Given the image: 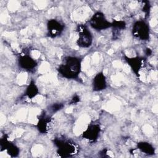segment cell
<instances>
[{
    "instance_id": "6da1fadb",
    "label": "cell",
    "mask_w": 158,
    "mask_h": 158,
    "mask_svg": "<svg viewBox=\"0 0 158 158\" xmlns=\"http://www.w3.org/2000/svg\"><path fill=\"white\" fill-rule=\"evenodd\" d=\"M81 70V59L80 57L72 56L65 57L57 68L59 73L67 79L77 78Z\"/></svg>"
},
{
    "instance_id": "7a4b0ae2",
    "label": "cell",
    "mask_w": 158,
    "mask_h": 158,
    "mask_svg": "<svg viewBox=\"0 0 158 158\" xmlns=\"http://www.w3.org/2000/svg\"><path fill=\"white\" fill-rule=\"evenodd\" d=\"M53 143L57 148V154L61 157H72L79 151V146L73 141L64 137H56Z\"/></svg>"
},
{
    "instance_id": "3957f363",
    "label": "cell",
    "mask_w": 158,
    "mask_h": 158,
    "mask_svg": "<svg viewBox=\"0 0 158 158\" xmlns=\"http://www.w3.org/2000/svg\"><path fill=\"white\" fill-rule=\"evenodd\" d=\"M78 38L76 41L77 45L81 48H89L93 41V37L91 32L85 25H78L77 27Z\"/></svg>"
},
{
    "instance_id": "277c9868",
    "label": "cell",
    "mask_w": 158,
    "mask_h": 158,
    "mask_svg": "<svg viewBox=\"0 0 158 158\" xmlns=\"http://www.w3.org/2000/svg\"><path fill=\"white\" fill-rule=\"evenodd\" d=\"M133 36L141 41H148L150 38V28L148 23L143 20L135 22L132 26Z\"/></svg>"
},
{
    "instance_id": "5b68a950",
    "label": "cell",
    "mask_w": 158,
    "mask_h": 158,
    "mask_svg": "<svg viewBox=\"0 0 158 158\" xmlns=\"http://www.w3.org/2000/svg\"><path fill=\"white\" fill-rule=\"evenodd\" d=\"M90 27L97 30L102 31L111 28V22L108 21L104 13L100 11L95 12L89 20Z\"/></svg>"
},
{
    "instance_id": "8992f818",
    "label": "cell",
    "mask_w": 158,
    "mask_h": 158,
    "mask_svg": "<svg viewBox=\"0 0 158 158\" xmlns=\"http://www.w3.org/2000/svg\"><path fill=\"white\" fill-rule=\"evenodd\" d=\"M47 35L51 38H57L64 31L65 24L57 19H50L47 22Z\"/></svg>"
},
{
    "instance_id": "52a82bcc",
    "label": "cell",
    "mask_w": 158,
    "mask_h": 158,
    "mask_svg": "<svg viewBox=\"0 0 158 158\" xmlns=\"http://www.w3.org/2000/svg\"><path fill=\"white\" fill-rule=\"evenodd\" d=\"M53 125V118L46 112H43L38 118L36 128L39 132L46 134L50 131Z\"/></svg>"
},
{
    "instance_id": "ba28073f",
    "label": "cell",
    "mask_w": 158,
    "mask_h": 158,
    "mask_svg": "<svg viewBox=\"0 0 158 158\" xmlns=\"http://www.w3.org/2000/svg\"><path fill=\"white\" fill-rule=\"evenodd\" d=\"M17 63L19 68L28 72H33L38 66L37 61L28 54H21L19 56Z\"/></svg>"
},
{
    "instance_id": "9c48e42d",
    "label": "cell",
    "mask_w": 158,
    "mask_h": 158,
    "mask_svg": "<svg viewBox=\"0 0 158 158\" xmlns=\"http://www.w3.org/2000/svg\"><path fill=\"white\" fill-rule=\"evenodd\" d=\"M0 148L1 151H6L7 154L12 157L18 156L20 152L19 148L8 139V135L6 134L4 135L0 139Z\"/></svg>"
},
{
    "instance_id": "30bf717a",
    "label": "cell",
    "mask_w": 158,
    "mask_h": 158,
    "mask_svg": "<svg viewBox=\"0 0 158 158\" xmlns=\"http://www.w3.org/2000/svg\"><path fill=\"white\" fill-rule=\"evenodd\" d=\"M101 130V128L98 123H91L83 132L82 137L90 142H95L99 136Z\"/></svg>"
},
{
    "instance_id": "8fae6325",
    "label": "cell",
    "mask_w": 158,
    "mask_h": 158,
    "mask_svg": "<svg viewBox=\"0 0 158 158\" xmlns=\"http://www.w3.org/2000/svg\"><path fill=\"white\" fill-rule=\"evenodd\" d=\"M125 60L130 67L133 72L137 76H139V72L141 69L145 65L146 59L142 57H130L124 55Z\"/></svg>"
},
{
    "instance_id": "7c38bea8",
    "label": "cell",
    "mask_w": 158,
    "mask_h": 158,
    "mask_svg": "<svg viewBox=\"0 0 158 158\" xmlns=\"http://www.w3.org/2000/svg\"><path fill=\"white\" fill-rule=\"evenodd\" d=\"M107 88L106 77L102 72L96 74L92 81V89L94 91H101Z\"/></svg>"
},
{
    "instance_id": "4fadbf2b",
    "label": "cell",
    "mask_w": 158,
    "mask_h": 158,
    "mask_svg": "<svg viewBox=\"0 0 158 158\" xmlns=\"http://www.w3.org/2000/svg\"><path fill=\"white\" fill-rule=\"evenodd\" d=\"M137 149L144 154L152 156L155 154L154 147L149 143L146 141H140L137 143Z\"/></svg>"
},
{
    "instance_id": "5bb4252c",
    "label": "cell",
    "mask_w": 158,
    "mask_h": 158,
    "mask_svg": "<svg viewBox=\"0 0 158 158\" xmlns=\"http://www.w3.org/2000/svg\"><path fill=\"white\" fill-rule=\"evenodd\" d=\"M38 93L39 89L38 86H36L35 82L33 80H31L25 90V96L30 99H32L33 98L36 97L38 94Z\"/></svg>"
},
{
    "instance_id": "9a60e30c",
    "label": "cell",
    "mask_w": 158,
    "mask_h": 158,
    "mask_svg": "<svg viewBox=\"0 0 158 158\" xmlns=\"http://www.w3.org/2000/svg\"><path fill=\"white\" fill-rule=\"evenodd\" d=\"M111 27L113 28V30H114V32L113 34L115 33H118L121 30H123L125 29L126 28V23L123 20H114L111 22Z\"/></svg>"
},
{
    "instance_id": "2e32d148",
    "label": "cell",
    "mask_w": 158,
    "mask_h": 158,
    "mask_svg": "<svg viewBox=\"0 0 158 158\" xmlns=\"http://www.w3.org/2000/svg\"><path fill=\"white\" fill-rule=\"evenodd\" d=\"M143 3V7H142V11L144 13V17L145 19H147L149 17L151 11V4L149 1H142Z\"/></svg>"
},
{
    "instance_id": "e0dca14e",
    "label": "cell",
    "mask_w": 158,
    "mask_h": 158,
    "mask_svg": "<svg viewBox=\"0 0 158 158\" xmlns=\"http://www.w3.org/2000/svg\"><path fill=\"white\" fill-rule=\"evenodd\" d=\"M64 104L61 103V102H57V103H54L52 105H51L49 106V110L51 113L52 114H54L57 112H58L59 110H61L63 107H64Z\"/></svg>"
},
{
    "instance_id": "ac0fdd59",
    "label": "cell",
    "mask_w": 158,
    "mask_h": 158,
    "mask_svg": "<svg viewBox=\"0 0 158 158\" xmlns=\"http://www.w3.org/2000/svg\"><path fill=\"white\" fill-rule=\"evenodd\" d=\"M80 97L78 95H75L71 99V100H70V101L69 102V104H76L78 102H80Z\"/></svg>"
},
{
    "instance_id": "d6986e66",
    "label": "cell",
    "mask_w": 158,
    "mask_h": 158,
    "mask_svg": "<svg viewBox=\"0 0 158 158\" xmlns=\"http://www.w3.org/2000/svg\"><path fill=\"white\" fill-rule=\"evenodd\" d=\"M152 51L150 48H147L146 49V50H145V54H146V56H150L152 55Z\"/></svg>"
}]
</instances>
